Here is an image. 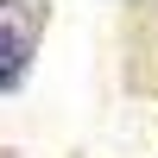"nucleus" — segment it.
<instances>
[{"mask_svg": "<svg viewBox=\"0 0 158 158\" xmlns=\"http://www.w3.org/2000/svg\"><path fill=\"white\" fill-rule=\"evenodd\" d=\"M25 76V32L0 19V89H13Z\"/></svg>", "mask_w": 158, "mask_h": 158, "instance_id": "f257e3e1", "label": "nucleus"}]
</instances>
